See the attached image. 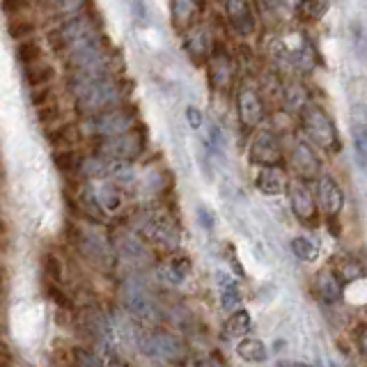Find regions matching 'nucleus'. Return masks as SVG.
<instances>
[{
  "label": "nucleus",
  "instance_id": "nucleus-13",
  "mask_svg": "<svg viewBox=\"0 0 367 367\" xmlns=\"http://www.w3.org/2000/svg\"><path fill=\"white\" fill-rule=\"evenodd\" d=\"M317 209L323 211L328 218H337L344 207V191L337 184V179L333 175H321L317 179Z\"/></svg>",
  "mask_w": 367,
  "mask_h": 367
},
{
  "label": "nucleus",
  "instance_id": "nucleus-39",
  "mask_svg": "<svg viewBox=\"0 0 367 367\" xmlns=\"http://www.w3.org/2000/svg\"><path fill=\"white\" fill-rule=\"evenodd\" d=\"M196 218H198V223H200V227L207 229V232H211V229L216 227V214H214L207 205H198Z\"/></svg>",
  "mask_w": 367,
  "mask_h": 367
},
{
  "label": "nucleus",
  "instance_id": "nucleus-16",
  "mask_svg": "<svg viewBox=\"0 0 367 367\" xmlns=\"http://www.w3.org/2000/svg\"><path fill=\"white\" fill-rule=\"evenodd\" d=\"M236 108H239V120L243 122V126L255 129L266 115L264 99L257 90L253 88H243L236 95Z\"/></svg>",
  "mask_w": 367,
  "mask_h": 367
},
{
  "label": "nucleus",
  "instance_id": "nucleus-24",
  "mask_svg": "<svg viewBox=\"0 0 367 367\" xmlns=\"http://www.w3.org/2000/svg\"><path fill=\"white\" fill-rule=\"evenodd\" d=\"M95 200H97V207L102 209V214H117L122 209V203H124V198H122V193L115 184L99 186V189L95 191Z\"/></svg>",
  "mask_w": 367,
  "mask_h": 367
},
{
  "label": "nucleus",
  "instance_id": "nucleus-6",
  "mask_svg": "<svg viewBox=\"0 0 367 367\" xmlns=\"http://www.w3.org/2000/svg\"><path fill=\"white\" fill-rule=\"evenodd\" d=\"M122 303H124V310L129 314L140 321L156 323V321H161V317H163L161 305H158L152 290L135 278L124 283V290H122Z\"/></svg>",
  "mask_w": 367,
  "mask_h": 367
},
{
  "label": "nucleus",
  "instance_id": "nucleus-19",
  "mask_svg": "<svg viewBox=\"0 0 367 367\" xmlns=\"http://www.w3.org/2000/svg\"><path fill=\"white\" fill-rule=\"evenodd\" d=\"M216 285H218L220 294V308L227 312H232L241 303V290H239V280L234 276H229L227 271H216Z\"/></svg>",
  "mask_w": 367,
  "mask_h": 367
},
{
  "label": "nucleus",
  "instance_id": "nucleus-27",
  "mask_svg": "<svg viewBox=\"0 0 367 367\" xmlns=\"http://www.w3.org/2000/svg\"><path fill=\"white\" fill-rule=\"evenodd\" d=\"M250 330V312L243 310V308H236V310L229 312V317L225 319V326H223V333L229 340H239Z\"/></svg>",
  "mask_w": 367,
  "mask_h": 367
},
{
  "label": "nucleus",
  "instance_id": "nucleus-25",
  "mask_svg": "<svg viewBox=\"0 0 367 367\" xmlns=\"http://www.w3.org/2000/svg\"><path fill=\"white\" fill-rule=\"evenodd\" d=\"M165 273H168V278L172 280V283H177V285L186 283L193 273L191 257L184 253H172L168 257V262H165Z\"/></svg>",
  "mask_w": 367,
  "mask_h": 367
},
{
  "label": "nucleus",
  "instance_id": "nucleus-31",
  "mask_svg": "<svg viewBox=\"0 0 367 367\" xmlns=\"http://www.w3.org/2000/svg\"><path fill=\"white\" fill-rule=\"evenodd\" d=\"M290 248L294 257H299L301 262H314L319 257V246L312 239H308V236H294L290 241Z\"/></svg>",
  "mask_w": 367,
  "mask_h": 367
},
{
  "label": "nucleus",
  "instance_id": "nucleus-40",
  "mask_svg": "<svg viewBox=\"0 0 367 367\" xmlns=\"http://www.w3.org/2000/svg\"><path fill=\"white\" fill-rule=\"evenodd\" d=\"M7 17H23L26 7L30 5V0H0Z\"/></svg>",
  "mask_w": 367,
  "mask_h": 367
},
{
  "label": "nucleus",
  "instance_id": "nucleus-36",
  "mask_svg": "<svg viewBox=\"0 0 367 367\" xmlns=\"http://www.w3.org/2000/svg\"><path fill=\"white\" fill-rule=\"evenodd\" d=\"M69 365L71 367H104V363L83 347H74L69 351Z\"/></svg>",
  "mask_w": 367,
  "mask_h": 367
},
{
  "label": "nucleus",
  "instance_id": "nucleus-9",
  "mask_svg": "<svg viewBox=\"0 0 367 367\" xmlns=\"http://www.w3.org/2000/svg\"><path fill=\"white\" fill-rule=\"evenodd\" d=\"M88 126L95 138L106 140L115 138V135L129 131L135 126V113L126 106H115L111 111L99 113L95 117H88Z\"/></svg>",
  "mask_w": 367,
  "mask_h": 367
},
{
  "label": "nucleus",
  "instance_id": "nucleus-28",
  "mask_svg": "<svg viewBox=\"0 0 367 367\" xmlns=\"http://www.w3.org/2000/svg\"><path fill=\"white\" fill-rule=\"evenodd\" d=\"M330 7V0H299L297 3V17L303 23H317L326 17Z\"/></svg>",
  "mask_w": 367,
  "mask_h": 367
},
{
  "label": "nucleus",
  "instance_id": "nucleus-10",
  "mask_svg": "<svg viewBox=\"0 0 367 367\" xmlns=\"http://www.w3.org/2000/svg\"><path fill=\"white\" fill-rule=\"evenodd\" d=\"M207 71H209V81L218 92H227L234 85V76H236V67L232 55L227 53V48L214 41L209 60L205 62Z\"/></svg>",
  "mask_w": 367,
  "mask_h": 367
},
{
  "label": "nucleus",
  "instance_id": "nucleus-1",
  "mask_svg": "<svg viewBox=\"0 0 367 367\" xmlns=\"http://www.w3.org/2000/svg\"><path fill=\"white\" fill-rule=\"evenodd\" d=\"M71 95L76 97V111L85 117H95L99 113L111 111L115 106H122L126 95L124 81L108 76H78L71 74L69 78Z\"/></svg>",
  "mask_w": 367,
  "mask_h": 367
},
{
  "label": "nucleus",
  "instance_id": "nucleus-3",
  "mask_svg": "<svg viewBox=\"0 0 367 367\" xmlns=\"http://www.w3.org/2000/svg\"><path fill=\"white\" fill-rule=\"evenodd\" d=\"M71 241L85 262H90L99 271H111L115 264V253L111 239L95 225H71Z\"/></svg>",
  "mask_w": 367,
  "mask_h": 367
},
{
  "label": "nucleus",
  "instance_id": "nucleus-29",
  "mask_svg": "<svg viewBox=\"0 0 367 367\" xmlns=\"http://www.w3.org/2000/svg\"><path fill=\"white\" fill-rule=\"evenodd\" d=\"M111 163L113 161H108V158L102 154H92V156L81 158L78 172L88 179H104V177H108V172H111Z\"/></svg>",
  "mask_w": 367,
  "mask_h": 367
},
{
  "label": "nucleus",
  "instance_id": "nucleus-35",
  "mask_svg": "<svg viewBox=\"0 0 367 367\" xmlns=\"http://www.w3.org/2000/svg\"><path fill=\"white\" fill-rule=\"evenodd\" d=\"M44 290H46V297L53 301L57 308H62V310H74V301L67 292H64L62 285H55V283H44Z\"/></svg>",
  "mask_w": 367,
  "mask_h": 367
},
{
  "label": "nucleus",
  "instance_id": "nucleus-2",
  "mask_svg": "<svg viewBox=\"0 0 367 367\" xmlns=\"http://www.w3.org/2000/svg\"><path fill=\"white\" fill-rule=\"evenodd\" d=\"M133 232L142 241H152L154 246L175 250L179 246V227L168 209H142L133 218Z\"/></svg>",
  "mask_w": 367,
  "mask_h": 367
},
{
  "label": "nucleus",
  "instance_id": "nucleus-14",
  "mask_svg": "<svg viewBox=\"0 0 367 367\" xmlns=\"http://www.w3.org/2000/svg\"><path fill=\"white\" fill-rule=\"evenodd\" d=\"M227 23L239 37H253L257 32V19L250 0H223Z\"/></svg>",
  "mask_w": 367,
  "mask_h": 367
},
{
  "label": "nucleus",
  "instance_id": "nucleus-12",
  "mask_svg": "<svg viewBox=\"0 0 367 367\" xmlns=\"http://www.w3.org/2000/svg\"><path fill=\"white\" fill-rule=\"evenodd\" d=\"M290 203H292V211L294 216L303 223L305 227H314L317 218H319V209H317L314 196L310 191V184L303 182V179H294L290 184Z\"/></svg>",
  "mask_w": 367,
  "mask_h": 367
},
{
  "label": "nucleus",
  "instance_id": "nucleus-20",
  "mask_svg": "<svg viewBox=\"0 0 367 367\" xmlns=\"http://www.w3.org/2000/svg\"><path fill=\"white\" fill-rule=\"evenodd\" d=\"M314 290H317V297H319L323 303H328V305L340 303V299H342V283L337 280V273L335 271L323 269V271L317 273Z\"/></svg>",
  "mask_w": 367,
  "mask_h": 367
},
{
  "label": "nucleus",
  "instance_id": "nucleus-26",
  "mask_svg": "<svg viewBox=\"0 0 367 367\" xmlns=\"http://www.w3.org/2000/svg\"><path fill=\"white\" fill-rule=\"evenodd\" d=\"M236 356L246 363H264L269 358V351H266V344L257 337H243L236 344Z\"/></svg>",
  "mask_w": 367,
  "mask_h": 367
},
{
  "label": "nucleus",
  "instance_id": "nucleus-15",
  "mask_svg": "<svg viewBox=\"0 0 367 367\" xmlns=\"http://www.w3.org/2000/svg\"><path fill=\"white\" fill-rule=\"evenodd\" d=\"M292 165L297 170V179H303V182H310V179H317L321 175V158L314 154L312 145L305 140L294 142Z\"/></svg>",
  "mask_w": 367,
  "mask_h": 367
},
{
  "label": "nucleus",
  "instance_id": "nucleus-4",
  "mask_svg": "<svg viewBox=\"0 0 367 367\" xmlns=\"http://www.w3.org/2000/svg\"><path fill=\"white\" fill-rule=\"evenodd\" d=\"M299 120H301V129L305 131L312 145L321 147L323 152H330V154L340 152L342 140H340V135H337L333 120L328 117V113L323 111L321 106L308 102L299 111Z\"/></svg>",
  "mask_w": 367,
  "mask_h": 367
},
{
  "label": "nucleus",
  "instance_id": "nucleus-11",
  "mask_svg": "<svg viewBox=\"0 0 367 367\" xmlns=\"http://www.w3.org/2000/svg\"><path fill=\"white\" fill-rule=\"evenodd\" d=\"M248 158L250 163L260 165V168H280L283 165V147L271 131H260L250 142Z\"/></svg>",
  "mask_w": 367,
  "mask_h": 367
},
{
  "label": "nucleus",
  "instance_id": "nucleus-32",
  "mask_svg": "<svg viewBox=\"0 0 367 367\" xmlns=\"http://www.w3.org/2000/svg\"><path fill=\"white\" fill-rule=\"evenodd\" d=\"M7 32H10L12 39L17 41H23V39H30L35 32H37V23L30 19H23V17H12L7 21Z\"/></svg>",
  "mask_w": 367,
  "mask_h": 367
},
{
  "label": "nucleus",
  "instance_id": "nucleus-5",
  "mask_svg": "<svg viewBox=\"0 0 367 367\" xmlns=\"http://www.w3.org/2000/svg\"><path fill=\"white\" fill-rule=\"evenodd\" d=\"M147 149V133L140 124H135L129 131L115 135V138L99 140L97 152L106 156L108 161H120V163H131Z\"/></svg>",
  "mask_w": 367,
  "mask_h": 367
},
{
  "label": "nucleus",
  "instance_id": "nucleus-42",
  "mask_svg": "<svg viewBox=\"0 0 367 367\" xmlns=\"http://www.w3.org/2000/svg\"><path fill=\"white\" fill-rule=\"evenodd\" d=\"M276 367H312V365H308L303 361H292V358H287V361H278Z\"/></svg>",
  "mask_w": 367,
  "mask_h": 367
},
{
  "label": "nucleus",
  "instance_id": "nucleus-18",
  "mask_svg": "<svg viewBox=\"0 0 367 367\" xmlns=\"http://www.w3.org/2000/svg\"><path fill=\"white\" fill-rule=\"evenodd\" d=\"M211 46H214V39L209 37V32H207L205 28H191L182 39V48L198 67L209 60Z\"/></svg>",
  "mask_w": 367,
  "mask_h": 367
},
{
  "label": "nucleus",
  "instance_id": "nucleus-8",
  "mask_svg": "<svg viewBox=\"0 0 367 367\" xmlns=\"http://www.w3.org/2000/svg\"><path fill=\"white\" fill-rule=\"evenodd\" d=\"M138 347L149 358H161L165 363H184L189 356V347L177 333L170 330H154V333H145L138 337Z\"/></svg>",
  "mask_w": 367,
  "mask_h": 367
},
{
  "label": "nucleus",
  "instance_id": "nucleus-44",
  "mask_svg": "<svg viewBox=\"0 0 367 367\" xmlns=\"http://www.w3.org/2000/svg\"><path fill=\"white\" fill-rule=\"evenodd\" d=\"M323 367H340V365L333 363V361H326V363H323Z\"/></svg>",
  "mask_w": 367,
  "mask_h": 367
},
{
  "label": "nucleus",
  "instance_id": "nucleus-23",
  "mask_svg": "<svg viewBox=\"0 0 367 367\" xmlns=\"http://www.w3.org/2000/svg\"><path fill=\"white\" fill-rule=\"evenodd\" d=\"M81 140V129L76 124H57L55 129H48V142L55 149H76Z\"/></svg>",
  "mask_w": 367,
  "mask_h": 367
},
{
  "label": "nucleus",
  "instance_id": "nucleus-41",
  "mask_svg": "<svg viewBox=\"0 0 367 367\" xmlns=\"http://www.w3.org/2000/svg\"><path fill=\"white\" fill-rule=\"evenodd\" d=\"M186 122H189L191 129L200 131V129H203V124H205L203 111H200V108H196V106H186Z\"/></svg>",
  "mask_w": 367,
  "mask_h": 367
},
{
  "label": "nucleus",
  "instance_id": "nucleus-37",
  "mask_svg": "<svg viewBox=\"0 0 367 367\" xmlns=\"http://www.w3.org/2000/svg\"><path fill=\"white\" fill-rule=\"evenodd\" d=\"M354 149H356V161L361 168L367 163V135L363 124H354Z\"/></svg>",
  "mask_w": 367,
  "mask_h": 367
},
{
  "label": "nucleus",
  "instance_id": "nucleus-33",
  "mask_svg": "<svg viewBox=\"0 0 367 367\" xmlns=\"http://www.w3.org/2000/svg\"><path fill=\"white\" fill-rule=\"evenodd\" d=\"M81 154L76 149H55L53 152V163L55 168L62 172V175H71V172H78V165H81Z\"/></svg>",
  "mask_w": 367,
  "mask_h": 367
},
{
  "label": "nucleus",
  "instance_id": "nucleus-38",
  "mask_svg": "<svg viewBox=\"0 0 367 367\" xmlns=\"http://www.w3.org/2000/svg\"><path fill=\"white\" fill-rule=\"evenodd\" d=\"M30 102H32L35 108H41V106H46V104L55 102V88H53V85H44V88H35V90H32V95H30Z\"/></svg>",
  "mask_w": 367,
  "mask_h": 367
},
{
  "label": "nucleus",
  "instance_id": "nucleus-17",
  "mask_svg": "<svg viewBox=\"0 0 367 367\" xmlns=\"http://www.w3.org/2000/svg\"><path fill=\"white\" fill-rule=\"evenodd\" d=\"M78 330L90 337L92 342H104L108 333H111V326H108V317L99 310L97 305H85L78 310Z\"/></svg>",
  "mask_w": 367,
  "mask_h": 367
},
{
  "label": "nucleus",
  "instance_id": "nucleus-21",
  "mask_svg": "<svg viewBox=\"0 0 367 367\" xmlns=\"http://www.w3.org/2000/svg\"><path fill=\"white\" fill-rule=\"evenodd\" d=\"M255 189L264 196H280L287 189V177L280 168H262L255 175Z\"/></svg>",
  "mask_w": 367,
  "mask_h": 367
},
{
  "label": "nucleus",
  "instance_id": "nucleus-30",
  "mask_svg": "<svg viewBox=\"0 0 367 367\" xmlns=\"http://www.w3.org/2000/svg\"><path fill=\"white\" fill-rule=\"evenodd\" d=\"M17 60L28 67V64H35L39 60H44V51H41V44L35 37L17 41Z\"/></svg>",
  "mask_w": 367,
  "mask_h": 367
},
{
  "label": "nucleus",
  "instance_id": "nucleus-22",
  "mask_svg": "<svg viewBox=\"0 0 367 367\" xmlns=\"http://www.w3.org/2000/svg\"><path fill=\"white\" fill-rule=\"evenodd\" d=\"M23 74H26V83L30 85L32 90L44 88V85H53L55 81V67L46 60L28 64V67H23Z\"/></svg>",
  "mask_w": 367,
  "mask_h": 367
},
{
  "label": "nucleus",
  "instance_id": "nucleus-43",
  "mask_svg": "<svg viewBox=\"0 0 367 367\" xmlns=\"http://www.w3.org/2000/svg\"><path fill=\"white\" fill-rule=\"evenodd\" d=\"M193 367H223L218 361H214V358H207V361H200V363H196Z\"/></svg>",
  "mask_w": 367,
  "mask_h": 367
},
{
  "label": "nucleus",
  "instance_id": "nucleus-34",
  "mask_svg": "<svg viewBox=\"0 0 367 367\" xmlns=\"http://www.w3.org/2000/svg\"><path fill=\"white\" fill-rule=\"evenodd\" d=\"M108 177L113 179L111 184H115V186H131V184L135 182V170L131 168V163L113 161V163H111V172H108Z\"/></svg>",
  "mask_w": 367,
  "mask_h": 367
},
{
  "label": "nucleus",
  "instance_id": "nucleus-7",
  "mask_svg": "<svg viewBox=\"0 0 367 367\" xmlns=\"http://www.w3.org/2000/svg\"><path fill=\"white\" fill-rule=\"evenodd\" d=\"M115 253V260L124 262L131 269H147L154 262V255L149 250L147 241H142L138 234L131 232V229H115V232L108 236Z\"/></svg>",
  "mask_w": 367,
  "mask_h": 367
}]
</instances>
